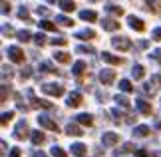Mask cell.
<instances>
[{"instance_id":"obj_1","label":"cell","mask_w":161,"mask_h":157,"mask_svg":"<svg viewBox=\"0 0 161 157\" xmlns=\"http://www.w3.org/2000/svg\"><path fill=\"white\" fill-rule=\"evenodd\" d=\"M32 133V131L28 129V123H26V119H20V121L16 123V127H14V139L18 141H22V139H26V137Z\"/></svg>"},{"instance_id":"obj_2","label":"cell","mask_w":161,"mask_h":157,"mask_svg":"<svg viewBox=\"0 0 161 157\" xmlns=\"http://www.w3.org/2000/svg\"><path fill=\"white\" fill-rule=\"evenodd\" d=\"M111 46L115 50H119V52H125V50L131 48V40H129L127 36H114V38H111Z\"/></svg>"},{"instance_id":"obj_3","label":"cell","mask_w":161,"mask_h":157,"mask_svg":"<svg viewBox=\"0 0 161 157\" xmlns=\"http://www.w3.org/2000/svg\"><path fill=\"white\" fill-rule=\"evenodd\" d=\"M42 92L48 93V96L60 98V96H64V86H60V84H44L42 86Z\"/></svg>"},{"instance_id":"obj_4","label":"cell","mask_w":161,"mask_h":157,"mask_svg":"<svg viewBox=\"0 0 161 157\" xmlns=\"http://www.w3.org/2000/svg\"><path fill=\"white\" fill-rule=\"evenodd\" d=\"M6 54H8V58H10L12 62H16V64H22L24 58H26V56H24V52H22V50L18 48V46H8Z\"/></svg>"},{"instance_id":"obj_5","label":"cell","mask_w":161,"mask_h":157,"mask_svg":"<svg viewBox=\"0 0 161 157\" xmlns=\"http://www.w3.org/2000/svg\"><path fill=\"white\" fill-rule=\"evenodd\" d=\"M28 98L32 99V108H44V109H52V102H46V99H38L34 96L32 90H28Z\"/></svg>"},{"instance_id":"obj_6","label":"cell","mask_w":161,"mask_h":157,"mask_svg":"<svg viewBox=\"0 0 161 157\" xmlns=\"http://www.w3.org/2000/svg\"><path fill=\"white\" fill-rule=\"evenodd\" d=\"M38 123L42 125V127H46V129L56 131V133H58V125H56V121H54V119H50L48 115H40L38 117Z\"/></svg>"},{"instance_id":"obj_7","label":"cell","mask_w":161,"mask_h":157,"mask_svg":"<svg viewBox=\"0 0 161 157\" xmlns=\"http://www.w3.org/2000/svg\"><path fill=\"white\" fill-rule=\"evenodd\" d=\"M127 22H129V28L135 30V32H143L145 30V24L141 18H135V16H127Z\"/></svg>"},{"instance_id":"obj_8","label":"cell","mask_w":161,"mask_h":157,"mask_svg":"<svg viewBox=\"0 0 161 157\" xmlns=\"http://www.w3.org/2000/svg\"><path fill=\"white\" fill-rule=\"evenodd\" d=\"M117 141H119V135H117V133H114V131H106V133H103L102 135V143H103V145H115V143Z\"/></svg>"},{"instance_id":"obj_9","label":"cell","mask_w":161,"mask_h":157,"mask_svg":"<svg viewBox=\"0 0 161 157\" xmlns=\"http://www.w3.org/2000/svg\"><path fill=\"white\" fill-rule=\"evenodd\" d=\"M114 80H115V72L114 70H102L100 72V81L103 86H109Z\"/></svg>"},{"instance_id":"obj_10","label":"cell","mask_w":161,"mask_h":157,"mask_svg":"<svg viewBox=\"0 0 161 157\" xmlns=\"http://www.w3.org/2000/svg\"><path fill=\"white\" fill-rule=\"evenodd\" d=\"M82 102H84V98H82V93H78V92H74V93H70V96H68V105H70V108H80V105H82Z\"/></svg>"},{"instance_id":"obj_11","label":"cell","mask_w":161,"mask_h":157,"mask_svg":"<svg viewBox=\"0 0 161 157\" xmlns=\"http://www.w3.org/2000/svg\"><path fill=\"white\" fill-rule=\"evenodd\" d=\"M74 38H78V40H94V38H96V30L84 28V30H80V32H76V36H74Z\"/></svg>"},{"instance_id":"obj_12","label":"cell","mask_w":161,"mask_h":157,"mask_svg":"<svg viewBox=\"0 0 161 157\" xmlns=\"http://www.w3.org/2000/svg\"><path fill=\"white\" fill-rule=\"evenodd\" d=\"M135 108H137L143 115H151V104L149 102H145V99H135Z\"/></svg>"},{"instance_id":"obj_13","label":"cell","mask_w":161,"mask_h":157,"mask_svg":"<svg viewBox=\"0 0 161 157\" xmlns=\"http://www.w3.org/2000/svg\"><path fill=\"white\" fill-rule=\"evenodd\" d=\"M102 60L108 62V64H114V66H121L123 64V60L119 58V56H114V54H109V52H102Z\"/></svg>"},{"instance_id":"obj_14","label":"cell","mask_w":161,"mask_h":157,"mask_svg":"<svg viewBox=\"0 0 161 157\" xmlns=\"http://www.w3.org/2000/svg\"><path fill=\"white\" fill-rule=\"evenodd\" d=\"M102 28L108 30V32H114V30L119 28V22H115L114 18H103V20H102Z\"/></svg>"},{"instance_id":"obj_15","label":"cell","mask_w":161,"mask_h":157,"mask_svg":"<svg viewBox=\"0 0 161 157\" xmlns=\"http://www.w3.org/2000/svg\"><path fill=\"white\" fill-rule=\"evenodd\" d=\"M70 149H72V153L76 157H86V153H88V147H86L84 143H74Z\"/></svg>"},{"instance_id":"obj_16","label":"cell","mask_w":161,"mask_h":157,"mask_svg":"<svg viewBox=\"0 0 161 157\" xmlns=\"http://www.w3.org/2000/svg\"><path fill=\"white\" fill-rule=\"evenodd\" d=\"M76 123H80V125H90L94 123V117H92L90 114H80V115H76Z\"/></svg>"},{"instance_id":"obj_17","label":"cell","mask_w":161,"mask_h":157,"mask_svg":"<svg viewBox=\"0 0 161 157\" xmlns=\"http://www.w3.org/2000/svg\"><path fill=\"white\" fill-rule=\"evenodd\" d=\"M145 4H147V10L153 12V14L161 12V0H145Z\"/></svg>"},{"instance_id":"obj_18","label":"cell","mask_w":161,"mask_h":157,"mask_svg":"<svg viewBox=\"0 0 161 157\" xmlns=\"http://www.w3.org/2000/svg\"><path fill=\"white\" fill-rule=\"evenodd\" d=\"M58 4H60V8L64 12H74L76 10V2H74V0H58Z\"/></svg>"},{"instance_id":"obj_19","label":"cell","mask_w":161,"mask_h":157,"mask_svg":"<svg viewBox=\"0 0 161 157\" xmlns=\"http://www.w3.org/2000/svg\"><path fill=\"white\" fill-rule=\"evenodd\" d=\"M66 133H68V135H74V137L84 135V133H82V129H80L76 123H68V125H66Z\"/></svg>"},{"instance_id":"obj_20","label":"cell","mask_w":161,"mask_h":157,"mask_svg":"<svg viewBox=\"0 0 161 157\" xmlns=\"http://www.w3.org/2000/svg\"><path fill=\"white\" fill-rule=\"evenodd\" d=\"M149 133H151V129L147 127V125H137V127L133 129V135L135 137H147Z\"/></svg>"},{"instance_id":"obj_21","label":"cell","mask_w":161,"mask_h":157,"mask_svg":"<svg viewBox=\"0 0 161 157\" xmlns=\"http://www.w3.org/2000/svg\"><path fill=\"white\" fill-rule=\"evenodd\" d=\"M54 60L60 62V64H68V62L72 60V56L68 52H54Z\"/></svg>"},{"instance_id":"obj_22","label":"cell","mask_w":161,"mask_h":157,"mask_svg":"<svg viewBox=\"0 0 161 157\" xmlns=\"http://www.w3.org/2000/svg\"><path fill=\"white\" fill-rule=\"evenodd\" d=\"M30 139H32L34 145H42L46 137H44V133H42V131H32V133H30Z\"/></svg>"},{"instance_id":"obj_23","label":"cell","mask_w":161,"mask_h":157,"mask_svg":"<svg viewBox=\"0 0 161 157\" xmlns=\"http://www.w3.org/2000/svg\"><path fill=\"white\" fill-rule=\"evenodd\" d=\"M80 18H82V20H88V22H94V20H97V14L94 10H82L80 12Z\"/></svg>"},{"instance_id":"obj_24","label":"cell","mask_w":161,"mask_h":157,"mask_svg":"<svg viewBox=\"0 0 161 157\" xmlns=\"http://www.w3.org/2000/svg\"><path fill=\"white\" fill-rule=\"evenodd\" d=\"M84 72H86V62L80 60V62H76V64L72 66V74H74V76H82Z\"/></svg>"},{"instance_id":"obj_25","label":"cell","mask_w":161,"mask_h":157,"mask_svg":"<svg viewBox=\"0 0 161 157\" xmlns=\"http://www.w3.org/2000/svg\"><path fill=\"white\" fill-rule=\"evenodd\" d=\"M131 76H133V80H141V78H143L145 76V68L143 66H133L131 68Z\"/></svg>"},{"instance_id":"obj_26","label":"cell","mask_w":161,"mask_h":157,"mask_svg":"<svg viewBox=\"0 0 161 157\" xmlns=\"http://www.w3.org/2000/svg\"><path fill=\"white\" fill-rule=\"evenodd\" d=\"M56 22H58L60 26H66V28H70V26H74V20H72V18H68V16H64V14L56 16Z\"/></svg>"},{"instance_id":"obj_27","label":"cell","mask_w":161,"mask_h":157,"mask_svg":"<svg viewBox=\"0 0 161 157\" xmlns=\"http://www.w3.org/2000/svg\"><path fill=\"white\" fill-rule=\"evenodd\" d=\"M106 10L109 12V14H114V16H121V14H123V8H121V6H115V4L106 6Z\"/></svg>"},{"instance_id":"obj_28","label":"cell","mask_w":161,"mask_h":157,"mask_svg":"<svg viewBox=\"0 0 161 157\" xmlns=\"http://www.w3.org/2000/svg\"><path fill=\"white\" fill-rule=\"evenodd\" d=\"M119 90H121V92H125V93L133 92V86H131V81H129V80H119Z\"/></svg>"},{"instance_id":"obj_29","label":"cell","mask_w":161,"mask_h":157,"mask_svg":"<svg viewBox=\"0 0 161 157\" xmlns=\"http://www.w3.org/2000/svg\"><path fill=\"white\" fill-rule=\"evenodd\" d=\"M40 72H44V74H56V68L52 64H48V62H42V64H40Z\"/></svg>"},{"instance_id":"obj_30","label":"cell","mask_w":161,"mask_h":157,"mask_svg":"<svg viewBox=\"0 0 161 157\" xmlns=\"http://www.w3.org/2000/svg\"><path fill=\"white\" fill-rule=\"evenodd\" d=\"M115 102H117V105H121V108H129V105H131V102H129L125 96H119V93L115 96Z\"/></svg>"},{"instance_id":"obj_31","label":"cell","mask_w":161,"mask_h":157,"mask_svg":"<svg viewBox=\"0 0 161 157\" xmlns=\"http://www.w3.org/2000/svg\"><path fill=\"white\" fill-rule=\"evenodd\" d=\"M16 36H18V42H30V38H32V34L28 30H20Z\"/></svg>"},{"instance_id":"obj_32","label":"cell","mask_w":161,"mask_h":157,"mask_svg":"<svg viewBox=\"0 0 161 157\" xmlns=\"http://www.w3.org/2000/svg\"><path fill=\"white\" fill-rule=\"evenodd\" d=\"M38 24H40V28H42V30H48V32H54V30H56V24H54V22L42 20V22H38Z\"/></svg>"},{"instance_id":"obj_33","label":"cell","mask_w":161,"mask_h":157,"mask_svg":"<svg viewBox=\"0 0 161 157\" xmlns=\"http://www.w3.org/2000/svg\"><path fill=\"white\" fill-rule=\"evenodd\" d=\"M76 52H78V54H88V56H90V54H96V50L92 48V46H78Z\"/></svg>"},{"instance_id":"obj_34","label":"cell","mask_w":161,"mask_h":157,"mask_svg":"<svg viewBox=\"0 0 161 157\" xmlns=\"http://www.w3.org/2000/svg\"><path fill=\"white\" fill-rule=\"evenodd\" d=\"M131 151H135V145H133V143H123L121 149L117 151V155H119V153H131Z\"/></svg>"},{"instance_id":"obj_35","label":"cell","mask_w":161,"mask_h":157,"mask_svg":"<svg viewBox=\"0 0 161 157\" xmlns=\"http://www.w3.org/2000/svg\"><path fill=\"white\" fill-rule=\"evenodd\" d=\"M18 76H20L22 80H28L30 76H32V68H30V66H26V68H22V70H20V74H18Z\"/></svg>"},{"instance_id":"obj_36","label":"cell","mask_w":161,"mask_h":157,"mask_svg":"<svg viewBox=\"0 0 161 157\" xmlns=\"http://www.w3.org/2000/svg\"><path fill=\"white\" fill-rule=\"evenodd\" d=\"M12 117H14V111H4V114H2V117H0V123H2V125H6V123H8Z\"/></svg>"},{"instance_id":"obj_37","label":"cell","mask_w":161,"mask_h":157,"mask_svg":"<svg viewBox=\"0 0 161 157\" xmlns=\"http://www.w3.org/2000/svg\"><path fill=\"white\" fill-rule=\"evenodd\" d=\"M50 44H54V46H66L68 40L64 38V36H58V38H52V40H50Z\"/></svg>"},{"instance_id":"obj_38","label":"cell","mask_w":161,"mask_h":157,"mask_svg":"<svg viewBox=\"0 0 161 157\" xmlns=\"http://www.w3.org/2000/svg\"><path fill=\"white\" fill-rule=\"evenodd\" d=\"M34 42H36V46H44V44H46V36L42 34V32H38V34L34 36Z\"/></svg>"},{"instance_id":"obj_39","label":"cell","mask_w":161,"mask_h":157,"mask_svg":"<svg viewBox=\"0 0 161 157\" xmlns=\"http://www.w3.org/2000/svg\"><path fill=\"white\" fill-rule=\"evenodd\" d=\"M52 157H68L66 155V151H64V149H62V147H52Z\"/></svg>"},{"instance_id":"obj_40","label":"cell","mask_w":161,"mask_h":157,"mask_svg":"<svg viewBox=\"0 0 161 157\" xmlns=\"http://www.w3.org/2000/svg\"><path fill=\"white\" fill-rule=\"evenodd\" d=\"M18 18H20V20H28V22H30V18H28V8H26V6H22V8L18 10Z\"/></svg>"},{"instance_id":"obj_41","label":"cell","mask_w":161,"mask_h":157,"mask_svg":"<svg viewBox=\"0 0 161 157\" xmlns=\"http://www.w3.org/2000/svg\"><path fill=\"white\" fill-rule=\"evenodd\" d=\"M6 76H8V78L14 76V72H12L10 66H2V78H6Z\"/></svg>"},{"instance_id":"obj_42","label":"cell","mask_w":161,"mask_h":157,"mask_svg":"<svg viewBox=\"0 0 161 157\" xmlns=\"http://www.w3.org/2000/svg\"><path fill=\"white\" fill-rule=\"evenodd\" d=\"M149 58H153V60H157V62H161V48H157V50H153V52L149 54Z\"/></svg>"},{"instance_id":"obj_43","label":"cell","mask_w":161,"mask_h":157,"mask_svg":"<svg viewBox=\"0 0 161 157\" xmlns=\"http://www.w3.org/2000/svg\"><path fill=\"white\" fill-rule=\"evenodd\" d=\"M36 12H38L40 16H48V14H50V10L44 8V6H38V8H36Z\"/></svg>"},{"instance_id":"obj_44","label":"cell","mask_w":161,"mask_h":157,"mask_svg":"<svg viewBox=\"0 0 161 157\" xmlns=\"http://www.w3.org/2000/svg\"><path fill=\"white\" fill-rule=\"evenodd\" d=\"M6 96H8V86L2 84V96H0V102H6Z\"/></svg>"},{"instance_id":"obj_45","label":"cell","mask_w":161,"mask_h":157,"mask_svg":"<svg viewBox=\"0 0 161 157\" xmlns=\"http://www.w3.org/2000/svg\"><path fill=\"white\" fill-rule=\"evenodd\" d=\"M151 38H153V40H161V28H155V30H153V32H151Z\"/></svg>"},{"instance_id":"obj_46","label":"cell","mask_w":161,"mask_h":157,"mask_svg":"<svg viewBox=\"0 0 161 157\" xmlns=\"http://www.w3.org/2000/svg\"><path fill=\"white\" fill-rule=\"evenodd\" d=\"M12 34H14V30L10 26H2V36H12Z\"/></svg>"},{"instance_id":"obj_47","label":"cell","mask_w":161,"mask_h":157,"mask_svg":"<svg viewBox=\"0 0 161 157\" xmlns=\"http://www.w3.org/2000/svg\"><path fill=\"white\" fill-rule=\"evenodd\" d=\"M135 155H137V157H149V151H145V149H137Z\"/></svg>"},{"instance_id":"obj_48","label":"cell","mask_w":161,"mask_h":157,"mask_svg":"<svg viewBox=\"0 0 161 157\" xmlns=\"http://www.w3.org/2000/svg\"><path fill=\"white\" fill-rule=\"evenodd\" d=\"M111 115H114V117H115V121H119V119L123 117V115L119 114V109H111Z\"/></svg>"},{"instance_id":"obj_49","label":"cell","mask_w":161,"mask_h":157,"mask_svg":"<svg viewBox=\"0 0 161 157\" xmlns=\"http://www.w3.org/2000/svg\"><path fill=\"white\" fill-rule=\"evenodd\" d=\"M10 12V4L8 2H2V14H8Z\"/></svg>"},{"instance_id":"obj_50","label":"cell","mask_w":161,"mask_h":157,"mask_svg":"<svg viewBox=\"0 0 161 157\" xmlns=\"http://www.w3.org/2000/svg\"><path fill=\"white\" fill-rule=\"evenodd\" d=\"M151 81H153V84H161V76H159V74H153V76H151Z\"/></svg>"},{"instance_id":"obj_51","label":"cell","mask_w":161,"mask_h":157,"mask_svg":"<svg viewBox=\"0 0 161 157\" xmlns=\"http://www.w3.org/2000/svg\"><path fill=\"white\" fill-rule=\"evenodd\" d=\"M10 157H20V149H18V147H14V149L10 151Z\"/></svg>"},{"instance_id":"obj_52","label":"cell","mask_w":161,"mask_h":157,"mask_svg":"<svg viewBox=\"0 0 161 157\" xmlns=\"http://www.w3.org/2000/svg\"><path fill=\"white\" fill-rule=\"evenodd\" d=\"M149 86H151V84H147V86H143V92H145V93H153V87H149Z\"/></svg>"},{"instance_id":"obj_53","label":"cell","mask_w":161,"mask_h":157,"mask_svg":"<svg viewBox=\"0 0 161 157\" xmlns=\"http://www.w3.org/2000/svg\"><path fill=\"white\" fill-rule=\"evenodd\" d=\"M0 147H2V155L8 151V149H6V147H8V145H6V141H0Z\"/></svg>"},{"instance_id":"obj_54","label":"cell","mask_w":161,"mask_h":157,"mask_svg":"<svg viewBox=\"0 0 161 157\" xmlns=\"http://www.w3.org/2000/svg\"><path fill=\"white\" fill-rule=\"evenodd\" d=\"M97 99L103 102V99H106V93H103V92H97Z\"/></svg>"},{"instance_id":"obj_55","label":"cell","mask_w":161,"mask_h":157,"mask_svg":"<svg viewBox=\"0 0 161 157\" xmlns=\"http://www.w3.org/2000/svg\"><path fill=\"white\" fill-rule=\"evenodd\" d=\"M32 155H34V157H46V155H44V153H42V151H34Z\"/></svg>"},{"instance_id":"obj_56","label":"cell","mask_w":161,"mask_h":157,"mask_svg":"<svg viewBox=\"0 0 161 157\" xmlns=\"http://www.w3.org/2000/svg\"><path fill=\"white\" fill-rule=\"evenodd\" d=\"M153 157H161V151H153Z\"/></svg>"},{"instance_id":"obj_57","label":"cell","mask_w":161,"mask_h":157,"mask_svg":"<svg viewBox=\"0 0 161 157\" xmlns=\"http://www.w3.org/2000/svg\"><path fill=\"white\" fill-rule=\"evenodd\" d=\"M90 2H97V0H90Z\"/></svg>"}]
</instances>
